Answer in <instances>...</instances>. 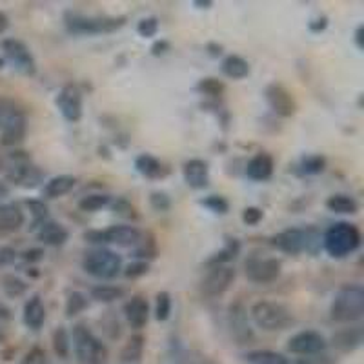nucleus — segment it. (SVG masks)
<instances>
[{
	"label": "nucleus",
	"mask_w": 364,
	"mask_h": 364,
	"mask_svg": "<svg viewBox=\"0 0 364 364\" xmlns=\"http://www.w3.org/2000/svg\"><path fill=\"white\" fill-rule=\"evenodd\" d=\"M331 344L341 352H353L363 344V328L355 326L337 331L336 336L331 337Z\"/></svg>",
	"instance_id": "bb28decb"
},
{
	"label": "nucleus",
	"mask_w": 364,
	"mask_h": 364,
	"mask_svg": "<svg viewBox=\"0 0 364 364\" xmlns=\"http://www.w3.org/2000/svg\"><path fill=\"white\" fill-rule=\"evenodd\" d=\"M155 257H157V242L151 235H142L141 242L135 246V259L149 262Z\"/></svg>",
	"instance_id": "ea45409f"
},
{
	"label": "nucleus",
	"mask_w": 364,
	"mask_h": 364,
	"mask_svg": "<svg viewBox=\"0 0 364 364\" xmlns=\"http://www.w3.org/2000/svg\"><path fill=\"white\" fill-rule=\"evenodd\" d=\"M195 90L199 91L200 95H206L210 99H220V95L224 93L226 86H224L223 80L215 79V77H206V79H200L195 86Z\"/></svg>",
	"instance_id": "58836bf2"
},
{
	"label": "nucleus",
	"mask_w": 364,
	"mask_h": 364,
	"mask_svg": "<svg viewBox=\"0 0 364 364\" xmlns=\"http://www.w3.org/2000/svg\"><path fill=\"white\" fill-rule=\"evenodd\" d=\"M70 337L73 353L80 364H106L108 348L91 331L87 324H75Z\"/></svg>",
	"instance_id": "39448f33"
},
{
	"label": "nucleus",
	"mask_w": 364,
	"mask_h": 364,
	"mask_svg": "<svg viewBox=\"0 0 364 364\" xmlns=\"http://www.w3.org/2000/svg\"><path fill=\"white\" fill-rule=\"evenodd\" d=\"M144 233L132 224H113L106 230H91L84 233V240L97 246H119V248H135Z\"/></svg>",
	"instance_id": "1a4fd4ad"
},
{
	"label": "nucleus",
	"mask_w": 364,
	"mask_h": 364,
	"mask_svg": "<svg viewBox=\"0 0 364 364\" xmlns=\"http://www.w3.org/2000/svg\"><path fill=\"white\" fill-rule=\"evenodd\" d=\"M248 364H290V357L273 350H252L242 355Z\"/></svg>",
	"instance_id": "c756f323"
},
{
	"label": "nucleus",
	"mask_w": 364,
	"mask_h": 364,
	"mask_svg": "<svg viewBox=\"0 0 364 364\" xmlns=\"http://www.w3.org/2000/svg\"><path fill=\"white\" fill-rule=\"evenodd\" d=\"M193 6L199 9H210L211 6H213V2H211V0H195Z\"/></svg>",
	"instance_id": "13d9d810"
},
{
	"label": "nucleus",
	"mask_w": 364,
	"mask_h": 364,
	"mask_svg": "<svg viewBox=\"0 0 364 364\" xmlns=\"http://www.w3.org/2000/svg\"><path fill=\"white\" fill-rule=\"evenodd\" d=\"M113 211H115L117 215L124 217V219H136L135 208H133L126 199H117L115 203H113Z\"/></svg>",
	"instance_id": "8fccbe9b"
},
{
	"label": "nucleus",
	"mask_w": 364,
	"mask_h": 364,
	"mask_svg": "<svg viewBox=\"0 0 364 364\" xmlns=\"http://www.w3.org/2000/svg\"><path fill=\"white\" fill-rule=\"evenodd\" d=\"M282 262L277 257L252 255L245 262L246 279L253 284H272L281 277Z\"/></svg>",
	"instance_id": "9b49d317"
},
{
	"label": "nucleus",
	"mask_w": 364,
	"mask_h": 364,
	"mask_svg": "<svg viewBox=\"0 0 364 364\" xmlns=\"http://www.w3.org/2000/svg\"><path fill=\"white\" fill-rule=\"evenodd\" d=\"M250 71H252L250 63L245 57H240V55H226L223 58V63H220V73L232 80L246 79Z\"/></svg>",
	"instance_id": "a878e982"
},
{
	"label": "nucleus",
	"mask_w": 364,
	"mask_h": 364,
	"mask_svg": "<svg viewBox=\"0 0 364 364\" xmlns=\"http://www.w3.org/2000/svg\"><path fill=\"white\" fill-rule=\"evenodd\" d=\"M226 323H228V330H230V336H232V339L235 341L239 346L250 344L253 339H255L252 323H250L248 308L245 306V302L242 301H235L228 306Z\"/></svg>",
	"instance_id": "f8f14e48"
},
{
	"label": "nucleus",
	"mask_w": 364,
	"mask_h": 364,
	"mask_svg": "<svg viewBox=\"0 0 364 364\" xmlns=\"http://www.w3.org/2000/svg\"><path fill=\"white\" fill-rule=\"evenodd\" d=\"M364 317V288L357 282L341 286L330 304V318L333 323L352 324Z\"/></svg>",
	"instance_id": "f03ea898"
},
{
	"label": "nucleus",
	"mask_w": 364,
	"mask_h": 364,
	"mask_svg": "<svg viewBox=\"0 0 364 364\" xmlns=\"http://www.w3.org/2000/svg\"><path fill=\"white\" fill-rule=\"evenodd\" d=\"M200 206H204L211 213H215V215H226L228 211H230V203L224 199L223 195H208V197L200 200Z\"/></svg>",
	"instance_id": "79ce46f5"
},
{
	"label": "nucleus",
	"mask_w": 364,
	"mask_h": 364,
	"mask_svg": "<svg viewBox=\"0 0 364 364\" xmlns=\"http://www.w3.org/2000/svg\"><path fill=\"white\" fill-rule=\"evenodd\" d=\"M35 233H37V240L41 245L51 246V248L64 246L68 242V239H70L68 228L53 219H48L44 224H41Z\"/></svg>",
	"instance_id": "aec40b11"
},
{
	"label": "nucleus",
	"mask_w": 364,
	"mask_h": 364,
	"mask_svg": "<svg viewBox=\"0 0 364 364\" xmlns=\"http://www.w3.org/2000/svg\"><path fill=\"white\" fill-rule=\"evenodd\" d=\"M269 245L277 248L279 252L288 255H299V253H315L323 248V237L315 228H290L284 232L277 233L269 239Z\"/></svg>",
	"instance_id": "7ed1b4c3"
},
{
	"label": "nucleus",
	"mask_w": 364,
	"mask_h": 364,
	"mask_svg": "<svg viewBox=\"0 0 364 364\" xmlns=\"http://www.w3.org/2000/svg\"><path fill=\"white\" fill-rule=\"evenodd\" d=\"M0 318H2V321H6V318H11V310H9L6 304H2V302H0Z\"/></svg>",
	"instance_id": "bf43d9fd"
},
{
	"label": "nucleus",
	"mask_w": 364,
	"mask_h": 364,
	"mask_svg": "<svg viewBox=\"0 0 364 364\" xmlns=\"http://www.w3.org/2000/svg\"><path fill=\"white\" fill-rule=\"evenodd\" d=\"M250 318L262 331H282L295 323L290 308L277 301H257L250 308Z\"/></svg>",
	"instance_id": "0eeeda50"
},
{
	"label": "nucleus",
	"mask_w": 364,
	"mask_h": 364,
	"mask_svg": "<svg viewBox=\"0 0 364 364\" xmlns=\"http://www.w3.org/2000/svg\"><path fill=\"white\" fill-rule=\"evenodd\" d=\"M326 208L331 213H341V215H355L359 211V203L348 193H333L326 199Z\"/></svg>",
	"instance_id": "c85d7f7f"
},
{
	"label": "nucleus",
	"mask_w": 364,
	"mask_h": 364,
	"mask_svg": "<svg viewBox=\"0 0 364 364\" xmlns=\"http://www.w3.org/2000/svg\"><path fill=\"white\" fill-rule=\"evenodd\" d=\"M124 317L133 330H142L149 321V302L142 295H133L122 306Z\"/></svg>",
	"instance_id": "6ab92c4d"
},
{
	"label": "nucleus",
	"mask_w": 364,
	"mask_h": 364,
	"mask_svg": "<svg viewBox=\"0 0 364 364\" xmlns=\"http://www.w3.org/2000/svg\"><path fill=\"white\" fill-rule=\"evenodd\" d=\"M64 28L70 35H79V37H91V35H106L115 33L120 28H124L128 17L119 15H84V13L68 9L64 11Z\"/></svg>",
	"instance_id": "f257e3e1"
},
{
	"label": "nucleus",
	"mask_w": 364,
	"mask_h": 364,
	"mask_svg": "<svg viewBox=\"0 0 364 364\" xmlns=\"http://www.w3.org/2000/svg\"><path fill=\"white\" fill-rule=\"evenodd\" d=\"M328 348L326 337L321 331L315 330H302L290 337L286 350L294 355L304 357V355H315V353H323Z\"/></svg>",
	"instance_id": "dca6fc26"
},
{
	"label": "nucleus",
	"mask_w": 364,
	"mask_h": 364,
	"mask_svg": "<svg viewBox=\"0 0 364 364\" xmlns=\"http://www.w3.org/2000/svg\"><path fill=\"white\" fill-rule=\"evenodd\" d=\"M237 277V272L233 266H211L210 272L204 275L200 281V294L208 299H217L226 294L232 288L233 281Z\"/></svg>",
	"instance_id": "4468645a"
},
{
	"label": "nucleus",
	"mask_w": 364,
	"mask_h": 364,
	"mask_svg": "<svg viewBox=\"0 0 364 364\" xmlns=\"http://www.w3.org/2000/svg\"><path fill=\"white\" fill-rule=\"evenodd\" d=\"M13 164L9 166L8 170V181L15 186L21 188H35L41 182H44V171L31 164V159L26 151H17L11 155Z\"/></svg>",
	"instance_id": "9d476101"
},
{
	"label": "nucleus",
	"mask_w": 364,
	"mask_h": 364,
	"mask_svg": "<svg viewBox=\"0 0 364 364\" xmlns=\"http://www.w3.org/2000/svg\"><path fill=\"white\" fill-rule=\"evenodd\" d=\"M28 119L17 104L0 99V139L4 146H17L26 139Z\"/></svg>",
	"instance_id": "6e6552de"
},
{
	"label": "nucleus",
	"mask_w": 364,
	"mask_h": 364,
	"mask_svg": "<svg viewBox=\"0 0 364 364\" xmlns=\"http://www.w3.org/2000/svg\"><path fill=\"white\" fill-rule=\"evenodd\" d=\"M262 219H264V211H262L261 208L248 206L242 211V223H245L246 226H257Z\"/></svg>",
	"instance_id": "de8ad7c7"
},
{
	"label": "nucleus",
	"mask_w": 364,
	"mask_h": 364,
	"mask_svg": "<svg viewBox=\"0 0 364 364\" xmlns=\"http://www.w3.org/2000/svg\"><path fill=\"white\" fill-rule=\"evenodd\" d=\"M273 170H275V161L266 151H259L248 161L245 168V173L250 181L253 182H266L272 178Z\"/></svg>",
	"instance_id": "412c9836"
},
{
	"label": "nucleus",
	"mask_w": 364,
	"mask_h": 364,
	"mask_svg": "<svg viewBox=\"0 0 364 364\" xmlns=\"http://www.w3.org/2000/svg\"><path fill=\"white\" fill-rule=\"evenodd\" d=\"M182 178L191 190H204L210 184V166L203 159H190L182 164Z\"/></svg>",
	"instance_id": "a211bd4d"
},
{
	"label": "nucleus",
	"mask_w": 364,
	"mask_h": 364,
	"mask_svg": "<svg viewBox=\"0 0 364 364\" xmlns=\"http://www.w3.org/2000/svg\"><path fill=\"white\" fill-rule=\"evenodd\" d=\"M8 26H9V21H8V17H6L4 13L0 11V33H4L6 29H8Z\"/></svg>",
	"instance_id": "052dcab7"
},
{
	"label": "nucleus",
	"mask_w": 364,
	"mask_h": 364,
	"mask_svg": "<svg viewBox=\"0 0 364 364\" xmlns=\"http://www.w3.org/2000/svg\"><path fill=\"white\" fill-rule=\"evenodd\" d=\"M159 28L161 24H159L157 17H146L136 24V33L144 38H154L159 33Z\"/></svg>",
	"instance_id": "c03bdc74"
},
{
	"label": "nucleus",
	"mask_w": 364,
	"mask_h": 364,
	"mask_svg": "<svg viewBox=\"0 0 364 364\" xmlns=\"http://www.w3.org/2000/svg\"><path fill=\"white\" fill-rule=\"evenodd\" d=\"M144 343L146 339L142 336L129 337V341L124 344L122 352H120V360L122 363H136V360H141L142 353H144Z\"/></svg>",
	"instance_id": "f704fd0d"
},
{
	"label": "nucleus",
	"mask_w": 364,
	"mask_h": 364,
	"mask_svg": "<svg viewBox=\"0 0 364 364\" xmlns=\"http://www.w3.org/2000/svg\"><path fill=\"white\" fill-rule=\"evenodd\" d=\"M149 206L154 208L159 213H166V211L171 210V199L170 195L164 193V191H154L149 193Z\"/></svg>",
	"instance_id": "a18cd8bd"
},
{
	"label": "nucleus",
	"mask_w": 364,
	"mask_h": 364,
	"mask_svg": "<svg viewBox=\"0 0 364 364\" xmlns=\"http://www.w3.org/2000/svg\"><path fill=\"white\" fill-rule=\"evenodd\" d=\"M360 230L352 223H341L331 224L323 235V248L333 259H344V257L352 255L357 252L360 246Z\"/></svg>",
	"instance_id": "20e7f679"
},
{
	"label": "nucleus",
	"mask_w": 364,
	"mask_h": 364,
	"mask_svg": "<svg viewBox=\"0 0 364 364\" xmlns=\"http://www.w3.org/2000/svg\"><path fill=\"white\" fill-rule=\"evenodd\" d=\"M353 42H355L357 50H364V26L359 24L353 33Z\"/></svg>",
	"instance_id": "6e6d98bb"
},
{
	"label": "nucleus",
	"mask_w": 364,
	"mask_h": 364,
	"mask_svg": "<svg viewBox=\"0 0 364 364\" xmlns=\"http://www.w3.org/2000/svg\"><path fill=\"white\" fill-rule=\"evenodd\" d=\"M0 339H2V331H0Z\"/></svg>",
	"instance_id": "e2e57ef3"
},
{
	"label": "nucleus",
	"mask_w": 364,
	"mask_h": 364,
	"mask_svg": "<svg viewBox=\"0 0 364 364\" xmlns=\"http://www.w3.org/2000/svg\"><path fill=\"white\" fill-rule=\"evenodd\" d=\"M0 284H2V291H4L9 299H17L28 291V284H26L21 277L13 275V273L4 275L2 281H0Z\"/></svg>",
	"instance_id": "4c0bfd02"
},
{
	"label": "nucleus",
	"mask_w": 364,
	"mask_h": 364,
	"mask_svg": "<svg viewBox=\"0 0 364 364\" xmlns=\"http://www.w3.org/2000/svg\"><path fill=\"white\" fill-rule=\"evenodd\" d=\"M290 364H336V360L323 352L315 353V355H304L297 357V359H290Z\"/></svg>",
	"instance_id": "49530a36"
},
{
	"label": "nucleus",
	"mask_w": 364,
	"mask_h": 364,
	"mask_svg": "<svg viewBox=\"0 0 364 364\" xmlns=\"http://www.w3.org/2000/svg\"><path fill=\"white\" fill-rule=\"evenodd\" d=\"M112 204V197L106 193H90L79 200V210L86 211V213H95V211L102 210V208Z\"/></svg>",
	"instance_id": "e433bc0d"
},
{
	"label": "nucleus",
	"mask_w": 364,
	"mask_h": 364,
	"mask_svg": "<svg viewBox=\"0 0 364 364\" xmlns=\"http://www.w3.org/2000/svg\"><path fill=\"white\" fill-rule=\"evenodd\" d=\"M75 186H77V177H73V175H55V177L48 178L42 186V197L48 200L60 199L70 191H73Z\"/></svg>",
	"instance_id": "b1692460"
},
{
	"label": "nucleus",
	"mask_w": 364,
	"mask_h": 364,
	"mask_svg": "<svg viewBox=\"0 0 364 364\" xmlns=\"http://www.w3.org/2000/svg\"><path fill=\"white\" fill-rule=\"evenodd\" d=\"M135 170L136 173L149 178V181H157V178H162L168 175V168L151 154L139 155V157L135 159Z\"/></svg>",
	"instance_id": "393cba45"
},
{
	"label": "nucleus",
	"mask_w": 364,
	"mask_h": 364,
	"mask_svg": "<svg viewBox=\"0 0 364 364\" xmlns=\"http://www.w3.org/2000/svg\"><path fill=\"white\" fill-rule=\"evenodd\" d=\"M171 308H173V301H171L170 291H159L155 297V318L159 323H164L170 318Z\"/></svg>",
	"instance_id": "a19ab883"
},
{
	"label": "nucleus",
	"mask_w": 364,
	"mask_h": 364,
	"mask_svg": "<svg viewBox=\"0 0 364 364\" xmlns=\"http://www.w3.org/2000/svg\"><path fill=\"white\" fill-rule=\"evenodd\" d=\"M240 253V242L237 239H233V237H228L226 240H224V246L219 250V252H215L213 255L210 257L206 261V264L210 266H224V264H230V262H233L239 257Z\"/></svg>",
	"instance_id": "cd10ccee"
},
{
	"label": "nucleus",
	"mask_w": 364,
	"mask_h": 364,
	"mask_svg": "<svg viewBox=\"0 0 364 364\" xmlns=\"http://www.w3.org/2000/svg\"><path fill=\"white\" fill-rule=\"evenodd\" d=\"M4 57L9 64H11L18 73L26 75V77H33L37 73V60H35L33 53L28 46L18 38H4L0 44Z\"/></svg>",
	"instance_id": "ddd939ff"
},
{
	"label": "nucleus",
	"mask_w": 364,
	"mask_h": 364,
	"mask_svg": "<svg viewBox=\"0 0 364 364\" xmlns=\"http://www.w3.org/2000/svg\"><path fill=\"white\" fill-rule=\"evenodd\" d=\"M18 253L11 248V246H2L0 248V266H8L13 264V262L17 261Z\"/></svg>",
	"instance_id": "603ef678"
},
{
	"label": "nucleus",
	"mask_w": 364,
	"mask_h": 364,
	"mask_svg": "<svg viewBox=\"0 0 364 364\" xmlns=\"http://www.w3.org/2000/svg\"><path fill=\"white\" fill-rule=\"evenodd\" d=\"M24 206L28 208L29 213H31V226H29V230L31 232H37V228L41 226V224H44L46 220L51 219L50 217V210H48V206H46L44 200H38V199H29L26 200Z\"/></svg>",
	"instance_id": "72a5a7b5"
},
{
	"label": "nucleus",
	"mask_w": 364,
	"mask_h": 364,
	"mask_svg": "<svg viewBox=\"0 0 364 364\" xmlns=\"http://www.w3.org/2000/svg\"><path fill=\"white\" fill-rule=\"evenodd\" d=\"M308 28H310L311 33H323L324 29L328 28V17H324V15H323V17L314 18V21L308 24Z\"/></svg>",
	"instance_id": "5fc2aeb1"
},
{
	"label": "nucleus",
	"mask_w": 364,
	"mask_h": 364,
	"mask_svg": "<svg viewBox=\"0 0 364 364\" xmlns=\"http://www.w3.org/2000/svg\"><path fill=\"white\" fill-rule=\"evenodd\" d=\"M51 343H53V352L55 355L60 357V359H68L71 352V337L68 333V330L64 326L55 328L53 337H51Z\"/></svg>",
	"instance_id": "c9c22d12"
},
{
	"label": "nucleus",
	"mask_w": 364,
	"mask_h": 364,
	"mask_svg": "<svg viewBox=\"0 0 364 364\" xmlns=\"http://www.w3.org/2000/svg\"><path fill=\"white\" fill-rule=\"evenodd\" d=\"M170 50H171L170 42L161 38V41H155L154 46H151V55H154V57H162V55H166Z\"/></svg>",
	"instance_id": "864d4df0"
},
{
	"label": "nucleus",
	"mask_w": 364,
	"mask_h": 364,
	"mask_svg": "<svg viewBox=\"0 0 364 364\" xmlns=\"http://www.w3.org/2000/svg\"><path fill=\"white\" fill-rule=\"evenodd\" d=\"M46 306L44 301L38 294L31 295L28 301L24 302V310H22V321H24L26 328L29 330L38 331L46 323Z\"/></svg>",
	"instance_id": "4be33fe9"
},
{
	"label": "nucleus",
	"mask_w": 364,
	"mask_h": 364,
	"mask_svg": "<svg viewBox=\"0 0 364 364\" xmlns=\"http://www.w3.org/2000/svg\"><path fill=\"white\" fill-rule=\"evenodd\" d=\"M21 257L24 262H29V264H37V262L44 261L46 252L42 248H29V250H26Z\"/></svg>",
	"instance_id": "3c124183"
},
{
	"label": "nucleus",
	"mask_w": 364,
	"mask_h": 364,
	"mask_svg": "<svg viewBox=\"0 0 364 364\" xmlns=\"http://www.w3.org/2000/svg\"><path fill=\"white\" fill-rule=\"evenodd\" d=\"M148 272H149V262L136 261V259L133 262H129V264L122 266V273H124V277L132 279V281L144 277V275H148Z\"/></svg>",
	"instance_id": "37998d69"
},
{
	"label": "nucleus",
	"mask_w": 364,
	"mask_h": 364,
	"mask_svg": "<svg viewBox=\"0 0 364 364\" xmlns=\"http://www.w3.org/2000/svg\"><path fill=\"white\" fill-rule=\"evenodd\" d=\"M126 295L124 288L115 284H97L91 288L90 299L97 302H102V304H109V302H115L119 299H122Z\"/></svg>",
	"instance_id": "7c9ffc66"
},
{
	"label": "nucleus",
	"mask_w": 364,
	"mask_h": 364,
	"mask_svg": "<svg viewBox=\"0 0 364 364\" xmlns=\"http://www.w3.org/2000/svg\"><path fill=\"white\" fill-rule=\"evenodd\" d=\"M264 99L268 102L269 109L277 117L290 119V117H294L297 113V100L291 95V91L286 90L282 84H268L264 90Z\"/></svg>",
	"instance_id": "f3484780"
},
{
	"label": "nucleus",
	"mask_w": 364,
	"mask_h": 364,
	"mask_svg": "<svg viewBox=\"0 0 364 364\" xmlns=\"http://www.w3.org/2000/svg\"><path fill=\"white\" fill-rule=\"evenodd\" d=\"M8 193H9V188L6 186L4 182H0V199H2V197H8Z\"/></svg>",
	"instance_id": "680f3d73"
},
{
	"label": "nucleus",
	"mask_w": 364,
	"mask_h": 364,
	"mask_svg": "<svg viewBox=\"0 0 364 364\" xmlns=\"http://www.w3.org/2000/svg\"><path fill=\"white\" fill-rule=\"evenodd\" d=\"M90 306V297L87 294L79 290H73L66 297V304H64V314H66L68 318H73L77 315H80L82 311L87 310Z\"/></svg>",
	"instance_id": "2f4dec72"
},
{
	"label": "nucleus",
	"mask_w": 364,
	"mask_h": 364,
	"mask_svg": "<svg viewBox=\"0 0 364 364\" xmlns=\"http://www.w3.org/2000/svg\"><path fill=\"white\" fill-rule=\"evenodd\" d=\"M55 106L64 120L71 124L79 122L84 113V99L80 87L77 84H64L55 95Z\"/></svg>",
	"instance_id": "2eb2a0df"
},
{
	"label": "nucleus",
	"mask_w": 364,
	"mask_h": 364,
	"mask_svg": "<svg viewBox=\"0 0 364 364\" xmlns=\"http://www.w3.org/2000/svg\"><path fill=\"white\" fill-rule=\"evenodd\" d=\"M206 50H208V53L211 55V57H220V55H223V51H224V48L220 44H217V42H210V44L206 46Z\"/></svg>",
	"instance_id": "4d7b16f0"
},
{
	"label": "nucleus",
	"mask_w": 364,
	"mask_h": 364,
	"mask_svg": "<svg viewBox=\"0 0 364 364\" xmlns=\"http://www.w3.org/2000/svg\"><path fill=\"white\" fill-rule=\"evenodd\" d=\"M299 173L301 175H321L326 170V157L318 154L304 155L299 161Z\"/></svg>",
	"instance_id": "473e14b6"
},
{
	"label": "nucleus",
	"mask_w": 364,
	"mask_h": 364,
	"mask_svg": "<svg viewBox=\"0 0 364 364\" xmlns=\"http://www.w3.org/2000/svg\"><path fill=\"white\" fill-rule=\"evenodd\" d=\"M82 269L99 281H113L122 273V257L106 246H97L84 253Z\"/></svg>",
	"instance_id": "423d86ee"
},
{
	"label": "nucleus",
	"mask_w": 364,
	"mask_h": 364,
	"mask_svg": "<svg viewBox=\"0 0 364 364\" xmlns=\"http://www.w3.org/2000/svg\"><path fill=\"white\" fill-rule=\"evenodd\" d=\"M26 223L24 210L17 203L0 204V232H18Z\"/></svg>",
	"instance_id": "5701e85b"
},
{
	"label": "nucleus",
	"mask_w": 364,
	"mask_h": 364,
	"mask_svg": "<svg viewBox=\"0 0 364 364\" xmlns=\"http://www.w3.org/2000/svg\"><path fill=\"white\" fill-rule=\"evenodd\" d=\"M48 363V357H46V350L41 346H33L22 357L21 364H46Z\"/></svg>",
	"instance_id": "09e8293b"
}]
</instances>
